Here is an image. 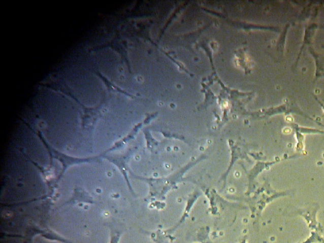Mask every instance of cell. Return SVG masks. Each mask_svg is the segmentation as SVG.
Returning a JSON list of instances; mask_svg holds the SVG:
<instances>
[{"label": "cell", "instance_id": "cell-1", "mask_svg": "<svg viewBox=\"0 0 324 243\" xmlns=\"http://www.w3.org/2000/svg\"><path fill=\"white\" fill-rule=\"evenodd\" d=\"M46 148H47L48 149L51 150V152L50 153L51 155L53 156V158H56V159L60 161V162L62 163L63 170L62 172H61L62 173L65 172L66 168H68L69 166L87 160L86 159H79V158L68 157V156L63 155V153H59L57 151L52 149V148L48 147L47 145H46Z\"/></svg>", "mask_w": 324, "mask_h": 243}, {"label": "cell", "instance_id": "cell-2", "mask_svg": "<svg viewBox=\"0 0 324 243\" xmlns=\"http://www.w3.org/2000/svg\"><path fill=\"white\" fill-rule=\"evenodd\" d=\"M120 238V233L119 232H112L110 237V243H119Z\"/></svg>", "mask_w": 324, "mask_h": 243}]
</instances>
